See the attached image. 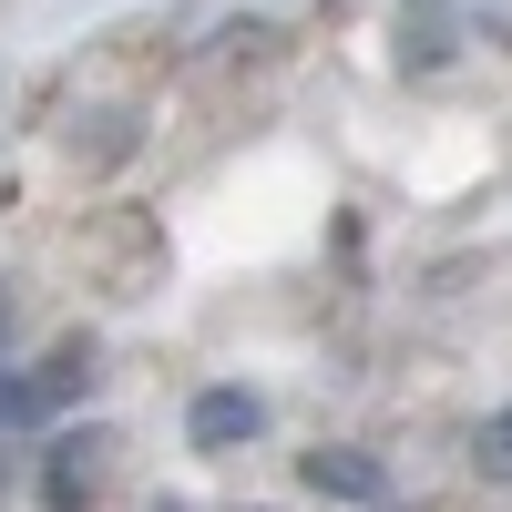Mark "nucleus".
I'll return each instance as SVG.
<instances>
[{"label": "nucleus", "mask_w": 512, "mask_h": 512, "mask_svg": "<svg viewBox=\"0 0 512 512\" xmlns=\"http://www.w3.org/2000/svg\"><path fill=\"white\" fill-rule=\"evenodd\" d=\"M103 390V349L93 338H52V349H31L11 379H0V441H41V431H62V420H82Z\"/></svg>", "instance_id": "obj_1"}, {"label": "nucleus", "mask_w": 512, "mask_h": 512, "mask_svg": "<svg viewBox=\"0 0 512 512\" xmlns=\"http://www.w3.org/2000/svg\"><path fill=\"white\" fill-rule=\"evenodd\" d=\"M113 482H123V441H113V420H93V410L31 441V512H103Z\"/></svg>", "instance_id": "obj_2"}, {"label": "nucleus", "mask_w": 512, "mask_h": 512, "mask_svg": "<svg viewBox=\"0 0 512 512\" xmlns=\"http://www.w3.org/2000/svg\"><path fill=\"white\" fill-rule=\"evenodd\" d=\"M267 390H256V379H205V390L185 400V451L195 461H236V451H256L267 441Z\"/></svg>", "instance_id": "obj_3"}, {"label": "nucleus", "mask_w": 512, "mask_h": 512, "mask_svg": "<svg viewBox=\"0 0 512 512\" xmlns=\"http://www.w3.org/2000/svg\"><path fill=\"white\" fill-rule=\"evenodd\" d=\"M461 52H472V0H400L390 11V62L410 82L461 72Z\"/></svg>", "instance_id": "obj_4"}, {"label": "nucleus", "mask_w": 512, "mask_h": 512, "mask_svg": "<svg viewBox=\"0 0 512 512\" xmlns=\"http://www.w3.org/2000/svg\"><path fill=\"white\" fill-rule=\"evenodd\" d=\"M297 492H318V502H338V512H390V461H379L369 441H308L297 451Z\"/></svg>", "instance_id": "obj_5"}, {"label": "nucleus", "mask_w": 512, "mask_h": 512, "mask_svg": "<svg viewBox=\"0 0 512 512\" xmlns=\"http://www.w3.org/2000/svg\"><path fill=\"white\" fill-rule=\"evenodd\" d=\"M62 154L82 164V175H113L123 154H144V103H82L62 123Z\"/></svg>", "instance_id": "obj_6"}, {"label": "nucleus", "mask_w": 512, "mask_h": 512, "mask_svg": "<svg viewBox=\"0 0 512 512\" xmlns=\"http://www.w3.org/2000/svg\"><path fill=\"white\" fill-rule=\"evenodd\" d=\"M472 472H482L492 492H512V400L482 410V431H472Z\"/></svg>", "instance_id": "obj_7"}, {"label": "nucleus", "mask_w": 512, "mask_h": 512, "mask_svg": "<svg viewBox=\"0 0 512 512\" xmlns=\"http://www.w3.org/2000/svg\"><path fill=\"white\" fill-rule=\"evenodd\" d=\"M11 369H21V287L0 277V379H11Z\"/></svg>", "instance_id": "obj_8"}, {"label": "nucleus", "mask_w": 512, "mask_h": 512, "mask_svg": "<svg viewBox=\"0 0 512 512\" xmlns=\"http://www.w3.org/2000/svg\"><path fill=\"white\" fill-rule=\"evenodd\" d=\"M144 512H195V502H185V492H154V502H144Z\"/></svg>", "instance_id": "obj_9"}, {"label": "nucleus", "mask_w": 512, "mask_h": 512, "mask_svg": "<svg viewBox=\"0 0 512 512\" xmlns=\"http://www.w3.org/2000/svg\"><path fill=\"white\" fill-rule=\"evenodd\" d=\"M236 512H277V502H236Z\"/></svg>", "instance_id": "obj_10"}]
</instances>
